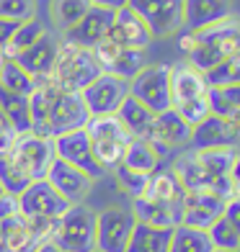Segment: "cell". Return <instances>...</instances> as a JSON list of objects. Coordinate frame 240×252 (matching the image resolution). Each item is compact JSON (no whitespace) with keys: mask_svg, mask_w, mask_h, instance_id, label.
I'll return each mask as SVG.
<instances>
[{"mask_svg":"<svg viewBox=\"0 0 240 252\" xmlns=\"http://www.w3.org/2000/svg\"><path fill=\"white\" fill-rule=\"evenodd\" d=\"M181 49H186L189 64L199 72H209L212 67L225 62L227 57L240 52V18L227 16L214 26H207L197 33H189L181 39Z\"/></svg>","mask_w":240,"mask_h":252,"instance_id":"1","label":"cell"},{"mask_svg":"<svg viewBox=\"0 0 240 252\" xmlns=\"http://www.w3.org/2000/svg\"><path fill=\"white\" fill-rule=\"evenodd\" d=\"M85 134H88L90 152H93L98 167L104 173H114L121 165L124 150H127V144L132 139L127 129L119 124L117 116H90L85 124Z\"/></svg>","mask_w":240,"mask_h":252,"instance_id":"2","label":"cell"},{"mask_svg":"<svg viewBox=\"0 0 240 252\" xmlns=\"http://www.w3.org/2000/svg\"><path fill=\"white\" fill-rule=\"evenodd\" d=\"M101 75V67L90 49H80L73 44L62 41L60 54H57V64L52 70V83L60 90H70V93H83V90Z\"/></svg>","mask_w":240,"mask_h":252,"instance_id":"3","label":"cell"},{"mask_svg":"<svg viewBox=\"0 0 240 252\" xmlns=\"http://www.w3.org/2000/svg\"><path fill=\"white\" fill-rule=\"evenodd\" d=\"M52 242L62 252H93L96 250V209L85 203L70 206L57 219Z\"/></svg>","mask_w":240,"mask_h":252,"instance_id":"4","label":"cell"},{"mask_svg":"<svg viewBox=\"0 0 240 252\" xmlns=\"http://www.w3.org/2000/svg\"><path fill=\"white\" fill-rule=\"evenodd\" d=\"M5 157L31 183L47 180L49 167L54 165V159H57V155H54V139H44V136H37V134H21Z\"/></svg>","mask_w":240,"mask_h":252,"instance_id":"5","label":"cell"},{"mask_svg":"<svg viewBox=\"0 0 240 252\" xmlns=\"http://www.w3.org/2000/svg\"><path fill=\"white\" fill-rule=\"evenodd\" d=\"M129 95L150 108L155 116L168 108L170 103V64H145L140 72L129 80Z\"/></svg>","mask_w":240,"mask_h":252,"instance_id":"6","label":"cell"},{"mask_svg":"<svg viewBox=\"0 0 240 252\" xmlns=\"http://www.w3.org/2000/svg\"><path fill=\"white\" fill-rule=\"evenodd\" d=\"M127 8L142 18L153 39H168L184 29V0H127Z\"/></svg>","mask_w":240,"mask_h":252,"instance_id":"7","label":"cell"},{"mask_svg":"<svg viewBox=\"0 0 240 252\" xmlns=\"http://www.w3.org/2000/svg\"><path fill=\"white\" fill-rule=\"evenodd\" d=\"M134 216L124 206H106L96 211V250L101 252H127Z\"/></svg>","mask_w":240,"mask_h":252,"instance_id":"8","label":"cell"},{"mask_svg":"<svg viewBox=\"0 0 240 252\" xmlns=\"http://www.w3.org/2000/svg\"><path fill=\"white\" fill-rule=\"evenodd\" d=\"M127 95H129V83L127 80L106 75V72H101L93 83L80 93V98H83L90 116H114Z\"/></svg>","mask_w":240,"mask_h":252,"instance_id":"9","label":"cell"},{"mask_svg":"<svg viewBox=\"0 0 240 252\" xmlns=\"http://www.w3.org/2000/svg\"><path fill=\"white\" fill-rule=\"evenodd\" d=\"M90 113L85 108L80 93H70V90H54L52 106H49V136L57 139L62 134H70L78 129H85Z\"/></svg>","mask_w":240,"mask_h":252,"instance_id":"10","label":"cell"},{"mask_svg":"<svg viewBox=\"0 0 240 252\" xmlns=\"http://www.w3.org/2000/svg\"><path fill=\"white\" fill-rule=\"evenodd\" d=\"M114 13H117V10L90 5L88 13L80 18L73 29H67L60 39L67 41V44H73V47L93 52L101 41L109 39V31H111V24H114Z\"/></svg>","mask_w":240,"mask_h":252,"instance_id":"11","label":"cell"},{"mask_svg":"<svg viewBox=\"0 0 240 252\" xmlns=\"http://www.w3.org/2000/svg\"><path fill=\"white\" fill-rule=\"evenodd\" d=\"M18 209L26 219H60L70 203L49 186V180H37L18 196Z\"/></svg>","mask_w":240,"mask_h":252,"instance_id":"12","label":"cell"},{"mask_svg":"<svg viewBox=\"0 0 240 252\" xmlns=\"http://www.w3.org/2000/svg\"><path fill=\"white\" fill-rule=\"evenodd\" d=\"M145 139L155 147L160 159H163L168 152L178 150V147H186L191 142V126L178 116V111L168 108L153 119V126H150Z\"/></svg>","mask_w":240,"mask_h":252,"instance_id":"13","label":"cell"},{"mask_svg":"<svg viewBox=\"0 0 240 252\" xmlns=\"http://www.w3.org/2000/svg\"><path fill=\"white\" fill-rule=\"evenodd\" d=\"M93 57H96V62L101 67V72L121 77V80H127V83L147 64L145 52H140V49H124V47H119V44H114L111 39L101 41L98 47L93 49Z\"/></svg>","mask_w":240,"mask_h":252,"instance_id":"14","label":"cell"},{"mask_svg":"<svg viewBox=\"0 0 240 252\" xmlns=\"http://www.w3.org/2000/svg\"><path fill=\"white\" fill-rule=\"evenodd\" d=\"M54 155H57V159H62V162L73 165L78 170H83V173L90 175L93 180L106 175L104 170L98 167V162L93 159V152H90V142H88L85 129H78V131L57 136V139H54Z\"/></svg>","mask_w":240,"mask_h":252,"instance_id":"15","label":"cell"},{"mask_svg":"<svg viewBox=\"0 0 240 252\" xmlns=\"http://www.w3.org/2000/svg\"><path fill=\"white\" fill-rule=\"evenodd\" d=\"M47 180L70 206L85 203L88 196H90V190H93V186H96V180L90 175H85L83 170H78L73 165L62 162V159H54V165L49 167Z\"/></svg>","mask_w":240,"mask_h":252,"instance_id":"16","label":"cell"},{"mask_svg":"<svg viewBox=\"0 0 240 252\" xmlns=\"http://www.w3.org/2000/svg\"><path fill=\"white\" fill-rule=\"evenodd\" d=\"M60 44L62 39L57 33H44L39 41H34L26 52H21L16 57V62L34 77V80H49L52 70L57 64V54H60Z\"/></svg>","mask_w":240,"mask_h":252,"instance_id":"17","label":"cell"},{"mask_svg":"<svg viewBox=\"0 0 240 252\" xmlns=\"http://www.w3.org/2000/svg\"><path fill=\"white\" fill-rule=\"evenodd\" d=\"M109 39L114 44H119L124 49H140L145 52L147 47L153 44V33L142 24V18L129 10L127 5L119 8L114 13V24H111V31H109Z\"/></svg>","mask_w":240,"mask_h":252,"instance_id":"18","label":"cell"},{"mask_svg":"<svg viewBox=\"0 0 240 252\" xmlns=\"http://www.w3.org/2000/svg\"><path fill=\"white\" fill-rule=\"evenodd\" d=\"M207 90H209L207 77L197 67H191L189 62L170 64V103H173V108L204 98Z\"/></svg>","mask_w":240,"mask_h":252,"instance_id":"19","label":"cell"},{"mask_svg":"<svg viewBox=\"0 0 240 252\" xmlns=\"http://www.w3.org/2000/svg\"><path fill=\"white\" fill-rule=\"evenodd\" d=\"M184 211H181V224L194 229H207L220 219L225 211V201L217 198L214 193H186L184 196Z\"/></svg>","mask_w":240,"mask_h":252,"instance_id":"20","label":"cell"},{"mask_svg":"<svg viewBox=\"0 0 240 252\" xmlns=\"http://www.w3.org/2000/svg\"><path fill=\"white\" fill-rule=\"evenodd\" d=\"M238 136L227 119L209 113L207 119H201L197 126H191V147L194 150H217V147H235Z\"/></svg>","mask_w":240,"mask_h":252,"instance_id":"21","label":"cell"},{"mask_svg":"<svg viewBox=\"0 0 240 252\" xmlns=\"http://www.w3.org/2000/svg\"><path fill=\"white\" fill-rule=\"evenodd\" d=\"M227 16H233L227 0H184V29L189 33L220 24Z\"/></svg>","mask_w":240,"mask_h":252,"instance_id":"22","label":"cell"},{"mask_svg":"<svg viewBox=\"0 0 240 252\" xmlns=\"http://www.w3.org/2000/svg\"><path fill=\"white\" fill-rule=\"evenodd\" d=\"M129 211L134 216V221L140 224H150V226H163V229H173L181 224V203H158V201H147V198H134Z\"/></svg>","mask_w":240,"mask_h":252,"instance_id":"23","label":"cell"},{"mask_svg":"<svg viewBox=\"0 0 240 252\" xmlns=\"http://www.w3.org/2000/svg\"><path fill=\"white\" fill-rule=\"evenodd\" d=\"M39 245L31 237L29 221L21 214L0 221V252H34Z\"/></svg>","mask_w":240,"mask_h":252,"instance_id":"24","label":"cell"},{"mask_svg":"<svg viewBox=\"0 0 240 252\" xmlns=\"http://www.w3.org/2000/svg\"><path fill=\"white\" fill-rule=\"evenodd\" d=\"M160 162L163 159H160L158 150L147 139H129L127 150H124V157H121V167L132 170V173H140V175H147V178L158 173Z\"/></svg>","mask_w":240,"mask_h":252,"instance_id":"25","label":"cell"},{"mask_svg":"<svg viewBox=\"0 0 240 252\" xmlns=\"http://www.w3.org/2000/svg\"><path fill=\"white\" fill-rule=\"evenodd\" d=\"M114 116L119 119V124L127 129V134L132 136V139H145L147 131H150V126H153L155 113L150 108H145L140 100H134L132 95H127Z\"/></svg>","mask_w":240,"mask_h":252,"instance_id":"26","label":"cell"},{"mask_svg":"<svg viewBox=\"0 0 240 252\" xmlns=\"http://www.w3.org/2000/svg\"><path fill=\"white\" fill-rule=\"evenodd\" d=\"M170 237H173V229L137 221L132 229L127 252H170Z\"/></svg>","mask_w":240,"mask_h":252,"instance_id":"27","label":"cell"},{"mask_svg":"<svg viewBox=\"0 0 240 252\" xmlns=\"http://www.w3.org/2000/svg\"><path fill=\"white\" fill-rule=\"evenodd\" d=\"M184 188L181 183L176 180V175L170 170H158V173L150 175L147 180V188H145V196L147 201H158V203H184Z\"/></svg>","mask_w":240,"mask_h":252,"instance_id":"28","label":"cell"},{"mask_svg":"<svg viewBox=\"0 0 240 252\" xmlns=\"http://www.w3.org/2000/svg\"><path fill=\"white\" fill-rule=\"evenodd\" d=\"M88 8L90 0H49V21L62 36L67 29H73L88 13Z\"/></svg>","mask_w":240,"mask_h":252,"instance_id":"29","label":"cell"},{"mask_svg":"<svg viewBox=\"0 0 240 252\" xmlns=\"http://www.w3.org/2000/svg\"><path fill=\"white\" fill-rule=\"evenodd\" d=\"M235 150L238 147H217V150H194L197 155L201 170L207 173L209 180H217V178H227L233 170V162H235Z\"/></svg>","mask_w":240,"mask_h":252,"instance_id":"30","label":"cell"},{"mask_svg":"<svg viewBox=\"0 0 240 252\" xmlns=\"http://www.w3.org/2000/svg\"><path fill=\"white\" fill-rule=\"evenodd\" d=\"M47 31L49 29L44 26L39 18H31V21H26V24H18L16 31H13V36H10V41L3 47V52H0V54H3L5 60H16L21 52H26L31 44L39 41Z\"/></svg>","mask_w":240,"mask_h":252,"instance_id":"31","label":"cell"},{"mask_svg":"<svg viewBox=\"0 0 240 252\" xmlns=\"http://www.w3.org/2000/svg\"><path fill=\"white\" fill-rule=\"evenodd\" d=\"M170 252H214V245L204 229L178 224L170 237Z\"/></svg>","mask_w":240,"mask_h":252,"instance_id":"32","label":"cell"},{"mask_svg":"<svg viewBox=\"0 0 240 252\" xmlns=\"http://www.w3.org/2000/svg\"><path fill=\"white\" fill-rule=\"evenodd\" d=\"M0 108L16 126L18 134H31V116H29V98L10 93V90L0 88Z\"/></svg>","mask_w":240,"mask_h":252,"instance_id":"33","label":"cell"},{"mask_svg":"<svg viewBox=\"0 0 240 252\" xmlns=\"http://www.w3.org/2000/svg\"><path fill=\"white\" fill-rule=\"evenodd\" d=\"M0 88L29 98L31 90L37 88V80H34L16 60H3V67H0Z\"/></svg>","mask_w":240,"mask_h":252,"instance_id":"34","label":"cell"},{"mask_svg":"<svg viewBox=\"0 0 240 252\" xmlns=\"http://www.w3.org/2000/svg\"><path fill=\"white\" fill-rule=\"evenodd\" d=\"M209 111L214 116L230 119L235 111H240V85H222V88H209L207 90Z\"/></svg>","mask_w":240,"mask_h":252,"instance_id":"35","label":"cell"},{"mask_svg":"<svg viewBox=\"0 0 240 252\" xmlns=\"http://www.w3.org/2000/svg\"><path fill=\"white\" fill-rule=\"evenodd\" d=\"M209 88H222V85H240V52L227 57L225 62L212 67L209 72H204Z\"/></svg>","mask_w":240,"mask_h":252,"instance_id":"36","label":"cell"},{"mask_svg":"<svg viewBox=\"0 0 240 252\" xmlns=\"http://www.w3.org/2000/svg\"><path fill=\"white\" fill-rule=\"evenodd\" d=\"M207 234L212 239L214 250H225V252H240V234L235 232V226L225 219V216H220L209 229Z\"/></svg>","mask_w":240,"mask_h":252,"instance_id":"37","label":"cell"},{"mask_svg":"<svg viewBox=\"0 0 240 252\" xmlns=\"http://www.w3.org/2000/svg\"><path fill=\"white\" fill-rule=\"evenodd\" d=\"M31 186V180L21 173V170L10 162V159L3 155L0 157V188L3 193H10V196H21L26 188Z\"/></svg>","mask_w":240,"mask_h":252,"instance_id":"38","label":"cell"},{"mask_svg":"<svg viewBox=\"0 0 240 252\" xmlns=\"http://www.w3.org/2000/svg\"><path fill=\"white\" fill-rule=\"evenodd\" d=\"M37 0H0V18L13 21V24H26L37 18Z\"/></svg>","mask_w":240,"mask_h":252,"instance_id":"39","label":"cell"},{"mask_svg":"<svg viewBox=\"0 0 240 252\" xmlns=\"http://www.w3.org/2000/svg\"><path fill=\"white\" fill-rule=\"evenodd\" d=\"M114 178H117V183H119V188L127 193V196L134 201V198H142L145 196V188H147V175H140V173H132V170H127V167H117L114 170Z\"/></svg>","mask_w":240,"mask_h":252,"instance_id":"40","label":"cell"},{"mask_svg":"<svg viewBox=\"0 0 240 252\" xmlns=\"http://www.w3.org/2000/svg\"><path fill=\"white\" fill-rule=\"evenodd\" d=\"M18 136H21V134L16 131V126L10 124V119L3 113V108H0V157L10 152V147L16 144Z\"/></svg>","mask_w":240,"mask_h":252,"instance_id":"41","label":"cell"},{"mask_svg":"<svg viewBox=\"0 0 240 252\" xmlns=\"http://www.w3.org/2000/svg\"><path fill=\"white\" fill-rule=\"evenodd\" d=\"M21 214L18 209V196H10V193H0V221L10 219V216Z\"/></svg>","mask_w":240,"mask_h":252,"instance_id":"42","label":"cell"},{"mask_svg":"<svg viewBox=\"0 0 240 252\" xmlns=\"http://www.w3.org/2000/svg\"><path fill=\"white\" fill-rule=\"evenodd\" d=\"M222 216L235 226V232L240 234V196H233L230 201H225V211Z\"/></svg>","mask_w":240,"mask_h":252,"instance_id":"43","label":"cell"},{"mask_svg":"<svg viewBox=\"0 0 240 252\" xmlns=\"http://www.w3.org/2000/svg\"><path fill=\"white\" fill-rule=\"evenodd\" d=\"M18 24H13V21H5V18H0V52H3V47L10 41V36H13V31H16Z\"/></svg>","mask_w":240,"mask_h":252,"instance_id":"44","label":"cell"},{"mask_svg":"<svg viewBox=\"0 0 240 252\" xmlns=\"http://www.w3.org/2000/svg\"><path fill=\"white\" fill-rule=\"evenodd\" d=\"M90 5H98V8H109V10H119L127 5V0H90Z\"/></svg>","mask_w":240,"mask_h":252,"instance_id":"45","label":"cell"},{"mask_svg":"<svg viewBox=\"0 0 240 252\" xmlns=\"http://www.w3.org/2000/svg\"><path fill=\"white\" fill-rule=\"evenodd\" d=\"M230 178L235 183H240V150H235V162H233V170H230Z\"/></svg>","mask_w":240,"mask_h":252,"instance_id":"46","label":"cell"},{"mask_svg":"<svg viewBox=\"0 0 240 252\" xmlns=\"http://www.w3.org/2000/svg\"><path fill=\"white\" fill-rule=\"evenodd\" d=\"M227 121H230V126H233L235 136H240V111H235V113H233V116L227 119Z\"/></svg>","mask_w":240,"mask_h":252,"instance_id":"47","label":"cell"},{"mask_svg":"<svg viewBox=\"0 0 240 252\" xmlns=\"http://www.w3.org/2000/svg\"><path fill=\"white\" fill-rule=\"evenodd\" d=\"M34 252H62L60 247H57L54 242H44V245H39L37 250H34Z\"/></svg>","mask_w":240,"mask_h":252,"instance_id":"48","label":"cell"},{"mask_svg":"<svg viewBox=\"0 0 240 252\" xmlns=\"http://www.w3.org/2000/svg\"><path fill=\"white\" fill-rule=\"evenodd\" d=\"M3 60H5V57H3V54H0V67H3Z\"/></svg>","mask_w":240,"mask_h":252,"instance_id":"49","label":"cell"},{"mask_svg":"<svg viewBox=\"0 0 240 252\" xmlns=\"http://www.w3.org/2000/svg\"><path fill=\"white\" fill-rule=\"evenodd\" d=\"M214 252H225V250H214Z\"/></svg>","mask_w":240,"mask_h":252,"instance_id":"50","label":"cell"},{"mask_svg":"<svg viewBox=\"0 0 240 252\" xmlns=\"http://www.w3.org/2000/svg\"><path fill=\"white\" fill-rule=\"evenodd\" d=\"M93 252H101V250H93Z\"/></svg>","mask_w":240,"mask_h":252,"instance_id":"51","label":"cell"},{"mask_svg":"<svg viewBox=\"0 0 240 252\" xmlns=\"http://www.w3.org/2000/svg\"><path fill=\"white\" fill-rule=\"evenodd\" d=\"M0 193H3V188H0Z\"/></svg>","mask_w":240,"mask_h":252,"instance_id":"52","label":"cell"}]
</instances>
